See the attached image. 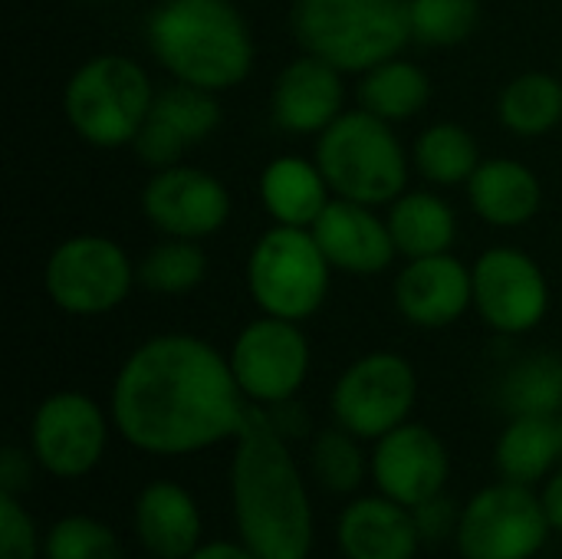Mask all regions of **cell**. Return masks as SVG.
Returning a JSON list of instances; mask_svg holds the SVG:
<instances>
[{
	"instance_id": "cell-6",
	"label": "cell",
	"mask_w": 562,
	"mask_h": 559,
	"mask_svg": "<svg viewBox=\"0 0 562 559\" xmlns=\"http://www.w3.org/2000/svg\"><path fill=\"white\" fill-rule=\"evenodd\" d=\"M155 86L145 66L125 53H95L72 69L63 89L69 128L92 148H125L145 125Z\"/></svg>"
},
{
	"instance_id": "cell-38",
	"label": "cell",
	"mask_w": 562,
	"mask_h": 559,
	"mask_svg": "<svg viewBox=\"0 0 562 559\" xmlns=\"http://www.w3.org/2000/svg\"><path fill=\"white\" fill-rule=\"evenodd\" d=\"M267 415H270V422H273V428L286 438V441H293V438H303L306 432H310V422H306V412L300 409V402L296 399H290V402H280V405H270V409H263Z\"/></svg>"
},
{
	"instance_id": "cell-30",
	"label": "cell",
	"mask_w": 562,
	"mask_h": 559,
	"mask_svg": "<svg viewBox=\"0 0 562 559\" xmlns=\"http://www.w3.org/2000/svg\"><path fill=\"white\" fill-rule=\"evenodd\" d=\"M207 277V254L201 241L165 237L138 260V283L158 297H188Z\"/></svg>"
},
{
	"instance_id": "cell-10",
	"label": "cell",
	"mask_w": 562,
	"mask_h": 559,
	"mask_svg": "<svg viewBox=\"0 0 562 559\" xmlns=\"http://www.w3.org/2000/svg\"><path fill=\"white\" fill-rule=\"evenodd\" d=\"M418 402L415 366L389 349L366 353L342 369L329 392L333 422L362 441H379L392 428L412 422Z\"/></svg>"
},
{
	"instance_id": "cell-42",
	"label": "cell",
	"mask_w": 562,
	"mask_h": 559,
	"mask_svg": "<svg viewBox=\"0 0 562 559\" xmlns=\"http://www.w3.org/2000/svg\"><path fill=\"white\" fill-rule=\"evenodd\" d=\"M145 559H158V557H148V554H145Z\"/></svg>"
},
{
	"instance_id": "cell-23",
	"label": "cell",
	"mask_w": 562,
	"mask_h": 559,
	"mask_svg": "<svg viewBox=\"0 0 562 559\" xmlns=\"http://www.w3.org/2000/svg\"><path fill=\"white\" fill-rule=\"evenodd\" d=\"M562 465L560 415H510L494 445V468L504 481L540 484Z\"/></svg>"
},
{
	"instance_id": "cell-13",
	"label": "cell",
	"mask_w": 562,
	"mask_h": 559,
	"mask_svg": "<svg viewBox=\"0 0 562 559\" xmlns=\"http://www.w3.org/2000/svg\"><path fill=\"white\" fill-rule=\"evenodd\" d=\"M474 310L501 336H527L550 313V280L520 247H491L474 267Z\"/></svg>"
},
{
	"instance_id": "cell-25",
	"label": "cell",
	"mask_w": 562,
	"mask_h": 559,
	"mask_svg": "<svg viewBox=\"0 0 562 559\" xmlns=\"http://www.w3.org/2000/svg\"><path fill=\"white\" fill-rule=\"evenodd\" d=\"M431 99V76L405 56H392L359 79V105L385 122L415 119Z\"/></svg>"
},
{
	"instance_id": "cell-2",
	"label": "cell",
	"mask_w": 562,
	"mask_h": 559,
	"mask_svg": "<svg viewBox=\"0 0 562 559\" xmlns=\"http://www.w3.org/2000/svg\"><path fill=\"white\" fill-rule=\"evenodd\" d=\"M231 511L237 540L260 559H310L316 517L310 484L260 405H250L234 438Z\"/></svg>"
},
{
	"instance_id": "cell-39",
	"label": "cell",
	"mask_w": 562,
	"mask_h": 559,
	"mask_svg": "<svg viewBox=\"0 0 562 559\" xmlns=\"http://www.w3.org/2000/svg\"><path fill=\"white\" fill-rule=\"evenodd\" d=\"M540 501H543V511L550 517V527L562 534V465L543 481L540 488Z\"/></svg>"
},
{
	"instance_id": "cell-27",
	"label": "cell",
	"mask_w": 562,
	"mask_h": 559,
	"mask_svg": "<svg viewBox=\"0 0 562 559\" xmlns=\"http://www.w3.org/2000/svg\"><path fill=\"white\" fill-rule=\"evenodd\" d=\"M412 161L428 185L454 188L468 185L484 158L477 138L461 122H435L415 138Z\"/></svg>"
},
{
	"instance_id": "cell-16",
	"label": "cell",
	"mask_w": 562,
	"mask_h": 559,
	"mask_svg": "<svg viewBox=\"0 0 562 559\" xmlns=\"http://www.w3.org/2000/svg\"><path fill=\"white\" fill-rule=\"evenodd\" d=\"M474 306L471 267L448 254L412 257L395 277V310L418 329L454 326Z\"/></svg>"
},
{
	"instance_id": "cell-14",
	"label": "cell",
	"mask_w": 562,
	"mask_h": 559,
	"mask_svg": "<svg viewBox=\"0 0 562 559\" xmlns=\"http://www.w3.org/2000/svg\"><path fill=\"white\" fill-rule=\"evenodd\" d=\"M142 214L161 237L204 241L231 221L227 185L194 165L151 171L142 188Z\"/></svg>"
},
{
	"instance_id": "cell-41",
	"label": "cell",
	"mask_w": 562,
	"mask_h": 559,
	"mask_svg": "<svg viewBox=\"0 0 562 559\" xmlns=\"http://www.w3.org/2000/svg\"><path fill=\"white\" fill-rule=\"evenodd\" d=\"M560 441H562V415H560Z\"/></svg>"
},
{
	"instance_id": "cell-5",
	"label": "cell",
	"mask_w": 562,
	"mask_h": 559,
	"mask_svg": "<svg viewBox=\"0 0 562 559\" xmlns=\"http://www.w3.org/2000/svg\"><path fill=\"white\" fill-rule=\"evenodd\" d=\"M316 165L336 198L372 208H389L408 191V155L392 122L369 109H346L326 132L316 135Z\"/></svg>"
},
{
	"instance_id": "cell-19",
	"label": "cell",
	"mask_w": 562,
	"mask_h": 559,
	"mask_svg": "<svg viewBox=\"0 0 562 559\" xmlns=\"http://www.w3.org/2000/svg\"><path fill=\"white\" fill-rule=\"evenodd\" d=\"M132 530L148 557L188 559L204 544V521L194 494L171 481H148L132 504Z\"/></svg>"
},
{
	"instance_id": "cell-4",
	"label": "cell",
	"mask_w": 562,
	"mask_h": 559,
	"mask_svg": "<svg viewBox=\"0 0 562 559\" xmlns=\"http://www.w3.org/2000/svg\"><path fill=\"white\" fill-rule=\"evenodd\" d=\"M290 30L303 53L359 76L415 43L405 0H293Z\"/></svg>"
},
{
	"instance_id": "cell-36",
	"label": "cell",
	"mask_w": 562,
	"mask_h": 559,
	"mask_svg": "<svg viewBox=\"0 0 562 559\" xmlns=\"http://www.w3.org/2000/svg\"><path fill=\"white\" fill-rule=\"evenodd\" d=\"M412 517H415V527H418L422 544H425V547H438V544L458 537L461 507H458V504L448 497V491H445V494H438V497L418 504V507L412 511Z\"/></svg>"
},
{
	"instance_id": "cell-11",
	"label": "cell",
	"mask_w": 562,
	"mask_h": 559,
	"mask_svg": "<svg viewBox=\"0 0 562 559\" xmlns=\"http://www.w3.org/2000/svg\"><path fill=\"white\" fill-rule=\"evenodd\" d=\"M227 362L244 399L270 409L300 395L313 366V349L300 323L260 313L234 336Z\"/></svg>"
},
{
	"instance_id": "cell-32",
	"label": "cell",
	"mask_w": 562,
	"mask_h": 559,
	"mask_svg": "<svg viewBox=\"0 0 562 559\" xmlns=\"http://www.w3.org/2000/svg\"><path fill=\"white\" fill-rule=\"evenodd\" d=\"M43 559H122V544L105 521L63 514L43 534Z\"/></svg>"
},
{
	"instance_id": "cell-33",
	"label": "cell",
	"mask_w": 562,
	"mask_h": 559,
	"mask_svg": "<svg viewBox=\"0 0 562 559\" xmlns=\"http://www.w3.org/2000/svg\"><path fill=\"white\" fill-rule=\"evenodd\" d=\"M412 40L425 46H458L481 23V0H405Z\"/></svg>"
},
{
	"instance_id": "cell-18",
	"label": "cell",
	"mask_w": 562,
	"mask_h": 559,
	"mask_svg": "<svg viewBox=\"0 0 562 559\" xmlns=\"http://www.w3.org/2000/svg\"><path fill=\"white\" fill-rule=\"evenodd\" d=\"M310 231L333 270H342L349 277H379L398 257L389 221L375 214L372 204L333 198Z\"/></svg>"
},
{
	"instance_id": "cell-8",
	"label": "cell",
	"mask_w": 562,
	"mask_h": 559,
	"mask_svg": "<svg viewBox=\"0 0 562 559\" xmlns=\"http://www.w3.org/2000/svg\"><path fill=\"white\" fill-rule=\"evenodd\" d=\"M138 280V264L105 234H72L53 247L43 267L49 303L69 316H102L122 306Z\"/></svg>"
},
{
	"instance_id": "cell-21",
	"label": "cell",
	"mask_w": 562,
	"mask_h": 559,
	"mask_svg": "<svg viewBox=\"0 0 562 559\" xmlns=\"http://www.w3.org/2000/svg\"><path fill=\"white\" fill-rule=\"evenodd\" d=\"M464 188L474 214L501 231L530 224L543 204L540 178L517 158H484Z\"/></svg>"
},
{
	"instance_id": "cell-29",
	"label": "cell",
	"mask_w": 562,
	"mask_h": 559,
	"mask_svg": "<svg viewBox=\"0 0 562 559\" xmlns=\"http://www.w3.org/2000/svg\"><path fill=\"white\" fill-rule=\"evenodd\" d=\"M501 405L507 415H562V356L533 353L501 379Z\"/></svg>"
},
{
	"instance_id": "cell-15",
	"label": "cell",
	"mask_w": 562,
	"mask_h": 559,
	"mask_svg": "<svg viewBox=\"0 0 562 559\" xmlns=\"http://www.w3.org/2000/svg\"><path fill=\"white\" fill-rule=\"evenodd\" d=\"M372 484L379 494L415 511L448 491L451 455L438 432L422 422H405L372 441Z\"/></svg>"
},
{
	"instance_id": "cell-35",
	"label": "cell",
	"mask_w": 562,
	"mask_h": 559,
	"mask_svg": "<svg viewBox=\"0 0 562 559\" xmlns=\"http://www.w3.org/2000/svg\"><path fill=\"white\" fill-rule=\"evenodd\" d=\"M135 155L151 168V171H161V168H171V165H181L184 152L191 148L181 135H175L165 122H158L155 115L145 119V125L138 128L135 142H132Z\"/></svg>"
},
{
	"instance_id": "cell-20",
	"label": "cell",
	"mask_w": 562,
	"mask_h": 559,
	"mask_svg": "<svg viewBox=\"0 0 562 559\" xmlns=\"http://www.w3.org/2000/svg\"><path fill=\"white\" fill-rule=\"evenodd\" d=\"M342 559H415L425 547L408 507L385 494H356L336 521Z\"/></svg>"
},
{
	"instance_id": "cell-31",
	"label": "cell",
	"mask_w": 562,
	"mask_h": 559,
	"mask_svg": "<svg viewBox=\"0 0 562 559\" xmlns=\"http://www.w3.org/2000/svg\"><path fill=\"white\" fill-rule=\"evenodd\" d=\"M158 122H165L175 135H181L188 145H198L211 138L221 125V102L217 92L191 86V82H168L155 92L151 112Z\"/></svg>"
},
{
	"instance_id": "cell-37",
	"label": "cell",
	"mask_w": 562,
	"mask_h": 559,
	"mask_svg": "<svg viewBox=\"0 0 562 559\" xmlns=\"http://www.w3.org/2000/svg\"><path fill=\"white\" fill-rule=\"evenodd\" d=\"M33 468H40V465H36V458L30 451H23L16 445H7L0 451V494H16L20 497L33 481Z\"/></svg>"
},
{
	"instance_id": "cell-26",
	"label": "cell",
	"mask_w": 562,
	"mask_h": 559,
	"mask_svg": "<svg viewBox=\"0 0 562 559\" xmlns=\"http://www.w3.org/2000/svg\"><path fill=\"white\" fill-rule=\"evenodd\" d=\"M497 119L520 138L550 135L562 122V79L543 69L514 76L497 99Z\"/></svg>"
},
{
	"instance_id": "cell-3",
	"label": "cell",
	"mask_w": 562,
	"mask_h": 559,
	"mask_svg": "<svg viewBox=\"0 0 562 559\" xmlns=\"http://www.w3.org/2000/svg\"><path fill=\"white\" fill-rule=\"evenodd\" d=\"M145 43L158 66L211 92L247 82L254 36L231 0H161L145 20Z\"/></svg>"
},
{
	"instance_id": "cell-28",
	"label": "cell",
	"mask_w": 562,
	"mask_h": 559,
	"mask_svg": "<svg viewBox=\"0 0 562 559\" xmlns=\"http://www.w3.org/2000/svg\"><path fill=\"white\" fill-rule=\"evenodd\" d=\"M310 474L326 494L356 497L366 478H372V458L366 455L362 438L333 422L310 441Z\"/></svg>"
},
{
	"instance_id": "cell-24",
	"label": "cell",
	"mask_w": 562,
	"mask_h": 559,
	"mask_svg": "<svg viewBox=\"0 0 562 559\" xmlns=\"http://www.w3.org/2000/svg\"><path fill=\"white\" fill-rule=\"evenodd\" d=\"M389 231L402 257L448 254L458 241V214L438 191H405L385 211Z\"/></svg>"
},
{
	"instance_id": "cell-1",
	"label": "cell",
	"mask_w": 562,
	"mask_h": 559,
	"mask_svg": "<svg viewBox=\"0 0 562 559\" xmlns=\"http://www.w3.org/2000/svg\"><path fill=\"white\" fill-rule=\"evenodd\" d=\"M250 402L221 349L194 333L138 343L115 372L109 415L125 445L151 458H188L234 441Z\"/></svg>"
},
{
	"instance_id": "cell-9",
	"label": "cell",
	"mask_w": 562,
	"mask_h": 559,
	"mask_svg": "<svg viewBox=\"0 0 562 559\" xmlns=\"http://www.w3.org/2000/svg\"><path fill=\"white\" fill-rule=\"evenodd\" d=\"M550 534L540 491L501 478L461 507L454 547L461 559H537Z\"/></svg>"
},
{
	"instance_id": "cell-22",
	"label": "cell",
	"mask_w": 562,
	"mask_h": 559,
	"mask_svg": "<svg viewBox=\"0 0 562 559\" xmlns=\"http://www.w3.org/2000/svg\"><path fill=\"white\" fill-rule=\"evenodd\" d=\"M333 188L319 171L316 158L303 155H277L260 175V201L273 224L286 227H313L316 217L333 201Z\"/></svg>"
},
{
	"instance_id": "cell-34",
	"label": "cell",
	"mask_w": 562,
	"mask_h": 559,
	"mask_svg": "<svg viewBox=\"0 0 562 559\" xmlns=\"http://www.w3.org/2000/svg\"><path fill=\"white\" fill-rule=\"evenodd\" d=\"M0 559H43V534L16 494H0Z\"/></svg>"
},
{
	"instance_id": "cell-40",
	"label": "cell",
	"mask_w": 562,
	"mask_h": 559,
	"mask_svg": "<svg viewBox=\"0 0 562 559\" xmlns=\"http://www.w3.org/2000/svg\"><path fill=\"white\" fill-rule=\"evenodd\" d=\"M188 559H260L257 554H250L240 540H204Z\"/></svg>"
},
{
	"instance_id": "cell-17",
	"label": "cell",
	"mask_w": 562,
	"mask_h": 559,
	"mask_svg": "<svg viewBox=\"0 0 562 559\" xmlns=\"http://www.w3.org/2000/svg\"><path fill=\"white\" fill-rule=\"evenodd\" d=\"M346 112V72L303 53L290 59L270 92V115L290 135H319Z\"/></svg>"
},
{
	"instance_id": "cell-12",
	"label": "cell",
	"mask_w": 562,
	"mask_h": 559,
	"mask_svg": "<svg viewBox=\"0 0 562 559\" xmlns=\"http://www.w3.org/2000/svg\"><path fill=\"white\" fill-rule=\"evenodd\" d=\"M112 428V415H105L92 395L63 389L36 405L30 422V455L40 471L59 481H79L102 465Z\"/></svg>"
},
{
	"instance_id": "cell-7",
	"label": "cell",
	"mask_w": 562,
	"mask_h": 559,
	"mask_svg": "<svg viewBox=\"0 0 562 559\" xmlns=\"http://www.w3.org/2000/svg\"><path fill=\"white\" fill-rule=\"evenodd\" d=\"M333 264L310 227L273 224L257 237L247 257V290L260 313L303 323L329 297Z\"/></svg>"
}]
</instances>
